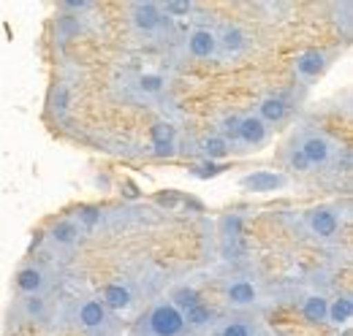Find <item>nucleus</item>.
Returning <instances> with one entry per match:
<instances>
[{"mask_svg": "<svg viewBox=\"0 0 353 336\" xmlns=\"http://www.w3.org/2000/svg\"><path fill=\"white\" fill-rule=\"evenodd\" d=\"M185 331V315L172 301H161L147 315V334L150 336H179Z\"/></svg>", "mask_w": 353, "mask_h": 336, "instance_id": "1", "label": "nucleus"}, {"mask_svg": "<svg viewBox=\"0 0 353 336\" xmlns=\"http://www.w3.org/2000/svg\"><path fill=\"white\" fill-rule=\"evenodd\" d=\"M302 158H305V163L310 168L315 166H326L332 158H334V152H337V147H334V141L329 138V136H323V133H318V130H310L305 133L299 141H296V147H294Z\"/></svg>", "mask_w": 353, "mask_h": 336, "instance_id": "2", "label": "nucleus"}, {"mask_svg": "<svg viewBox=\"0 0 353 336\" xmlns=\"http://www.w3.org/2000/svg\"><path fill=\"white\" fill-rule=\"evenodd\" d=\"M163 22H169L163 14H161V6L158 3H133L131 6V25L136 28V33L141 36H155Z\"/></svg>", "mask_w": 353, "mask_h": 336, "instance_id": "3", "label": "nucleus"}, {"mask_svg": "<svg viewBox=\"0 0 353 336\" xmlns=\"http://www.w3.org/2000/svg\"><path fill=\"white\" fill-rule=\"evenodd\" d=\"M185 52L193 60H212L218 57V30L212 28H193L185 39Z\"/></svg>", "mask_w": 353, "mask_h": 336, "instance_id": "4", "label": "nucleus"}, {"mask_svg": "<svg viewBox=\"0 0 353 336\" xmlns=\"http://www.w3.org/2000/svg\"><path fill=\"white\" fill-rule=\"evenodd\" d=\"M288 185V176L283 171H250L239 179V187L248 193H277Z\"/></svg>", "mask_w": 353, "mask_h": 336, "instance_id": "5", "label": "nucleus"}, {"mask_svg": "<svg viewBox=\"0 0 353 336\" xmlns=\"http://www.w3.org/2000/svg\"><path fill=\"white\" fill-rule=\"evenodd\" d=\"M307 231L315 236V239H334L337 231H340V217L332 207H315V209L307 211Z\"/></svg>", "mask_w": 353, "mask_h": 336, "instance_id": "6", "label": "nucleus"}, {"mask_svg": "<svg viewBox=\"0 0 353 336\" xmlns=\"http://www.w3.org/2000/svg\"><path fill=\"white\" fill-rule=\"evenodd\" d=\"M326 65H329V54L323 49H305L294 60V74L302 82H312L326 71Z\"/></svg>", "mask_w": 353, "mask_h": 336, "instance_id": "7", "label": "nucleus"}, {"mask_svg": "<svg viewBox=\"0 0 353 336\" xmlns=\"http://www.w3.org/2000/svg\"><path fill=\"white\" fill-rule=\"evenodd\" d=\"M250 46V36L239 25H228L218 33V57H239Z\"/></svg>", "mask_w": 353, "mask_h": 336, "instance_id": "8", "label": "nucleus"}, {"mask_svg": "<svg viewBox=\"0 0 353 336\" xmlns=\"http://www.w3.org/2000/svg\"><path fill=\"white\" fill-rule=\"evenodd\" d=\"M236 138L245 144V147H261L266 144V138H269V125L261 123L256 114H245V117H239V123H236Z\"/></svg>", "mask_w": 353, "mask_h": 336, "instance_id": "9", "label": "nucleus"}, {"mask_svg": "<svg viewBox=\"0 0 353 336\" xmlns=\"http://www.w3.org/2000/svg\"><path fill=\"white\" fill-rule=\"evenodd\" d=\"M77 323L85 331H101L109 323V312L98 298H90V301H82V306L77 309Z\"/></svg>", "mask_w": 353, "mask_h": 336, "instance_id": "10", "label": "nucleus"}, {"mask_svg": "<svg viewBox=\"0 0 353 336\" xmlns=\"http://www.w3.org/2000/svg\"><path fill=\"white\" fill-rule=\"evenodd\" d=\"M150 141H152V152L158 158H172L176 152V130L172 123H155L150 130Z\"/></svg>", "mask_w": 353, "mask_h": 336, "instance_id": "11", "label": "nucleus"}, {"mask_svg": "<svg viewBox=\"0 0 353 336\" xmlns=\"http://www.w3.org/2000/svg\"><path fill=\"white\" fill-rule=\"evenodd\" d=\"M14 285H17V291L25 295H41L46 288V274L44 269H39V266H22L19 271H17V277H14Z\"/></svg>", "mask_w": 353, "mask_h": 336, "instance_id": "12", "label": "nucleus"}, {"mask_svg": "<svg viewBox=\"0 0 353 336\" xmlns=\"http://www.w3.org/2000/svg\"><path fill=\"white\" fill-rule=\"evenodd\" d=\"M225 298H228L231 306L245 309V306H253L259 301V288L250 280H234V282L225 285Z\"/></svg>", "mask_w": 353, "mask_h": 336, "instance_id": "13", "label": "nucleus"}, {"mask_svg": "<svg viewBox=\"0 0 353 336\" xmlns=\"http://www.w3.org/2000/svg\"><path fill=\"white\" fill-rule=\"evenodd\" d=\"M256 117L266 123V125H280L285 117H288V103L280 98V95H264L259 101V112Z\"/></svg>", "mask_w": 353, "mask_h": 336, "instance_id": "14", "label": "nucleus"}, {"mask_svg": "<svg viewBox=\"0 0 353 336\" xmlns=\"http://www.w3.org/2000/svg\"><path fill=\"white\" fill-rule=\"evenodd\" d=\"M98 301L106 306V312H109V309H112V312H125V309L133 304V293L128 285H123V282H112V285L103 288V293H101Z\"/></svg>", "mask_w": 353, "mask_h": 336, "instance_id": "15", "label": "nucleus"}, {"mask_svg": "<svg viewBox=\"0 0 353 336\" xmlns=\"http://www.w3.org/2000/svg\"><path fill=\"white\" fill-rule=\"evenodd\" d=\"M49 239L57 244V247H74L79 239H82V228L77 220H57L49 231Z\"/></svg>", "mask_w": 353, "mask_h": 336, "instance_id": "16", "label": "nucleus"}, {"mask_svg": "<svg viewBox=\"0 0 353 336\" xmlns=\"http://www.w3.org/2000/svg\"><path fill=\"white\" fill-rule=\"evenodd\" d=\"M353 317V301L351 295H334L329 298V306H326V323L329 326H348Z\"/></svg>", "mask_w": 353, "mask_h": 336, "instance_id": "17", "label": "nucleus"}, {"mask_svg": "<svg viewBox=\"0 0 353 336\" xmlns=\"http://www.w3.org/2000/svg\"><path fill=\"white\" fill-rule=\"evenodd\" d=\"M326 306H329V298L321 293H310L302 301V317L310 326H323L326 323Z\"/></svg>", "mask_w": 353, "mask_h": 336, "instance_id": "18", "label": "nucleus"}, {"mask_svg": "<svg viewBox=\"0 0 353 336\" xmlns=\"http://www.w3.org/2000/svg\"><path fill=\"white\" fill-rule=\"evenodd\" d=\"M231 141L228 138H223L221 133H212V136H207L204 141H201V155L210 160V163H215V160H223V158H228L231 155Z\"/></svg>", "mask_w": 353, "mask_h": 336, "instance_id": "19", "label": "nucleus"}, {"mask_svg": "<svg viewBox=\"0 0 353 336\" xmlns=\"http://www.w3.org/2000/svg\"><path fill=\"white\" fill-rule=\"evenodd\" d=\"M207 326H212V309L204 301L185 312V328H207Z\"/></svg>", "mask_w": 353, "mask_h": 336, "instance_id": "20", "label": "nucleus"}, {"mask_svg": "<svg viewBox=\"0 0 353 336\" xmlns=\"http://www.w3.org/2000/svg\"><path fill=\"white\" fill-rule=\"evenodd\" d=\"M172 304H174L176 309L185 315L188 309H193L196 304H201V295H199V291L196 288H190V285H182V288H176L174 293H172V298H169Z\"/></svg>", "mask_w": 353, "mask_h": 336, "instance_id": "21", "label": "nucleus"}, {"mask_svg": "<svg viewBox=\"0 0 353 336\" xmlns=\"http://www.w3.org/2000/svg\"><path fill=\"white\" fill-rule=\"evenodd\" d=\"M161 6V14L166 19H182L193 11V3L190 0H166V3H158Z\"/></svg>", "mask_w": 353, "mask_h": 336, "instance_id": "22", "label": "nucleus"}, {"mask_svg": "<svg viewBox=\"0 0 353 336\" xmlns=\"http://www.w3.org/2000/svg\"><path fill=\"white\" fill-rule=\"evenodd\" d=\"M22 309H25V317L33 323V320H41L46 315V301L41 295H28L25 301H22Z\"/></svg>", "mask_w": 353, "mask_h": 336, "instance_id": "23", "label": "nucleus"}, {"mask_svg": "<svg viewBox=\"0 0 353 336\" xmlns=\"http://www.w3.org/2000/svg\"><path fill=\"white\" fill-rule=\"evenodd\" d=\"M163 87H166V79H163L161 74H141V76H139V90H141L144 95H161Z\"/></svg>", "mask_w": 353, "mask_h": 336, "instance_id": "24", "label": "nucleus"}, {"mask_svg": "<svg viewBox=\"0 0 353 336\" xmlns=\"http://www.w3.org/2000/svg\"><path fill=\"white\" fill-rule=\"evenodd\" d=\"M218 336H253V328L248 320H228L221 326Z\"/></svg>", "mask_w": 353, "mask_h": 336, "instance_id": "25", "label": "nucleus"}, {"mask_svg": "<svg viewBox=\"0 0 353 336\" xmlns=\"http://www.w3.org/2000/svg\"><path fill=\"white\" fill-rule=\"evenodd\" d=\"M223 168L218 166V163H201V166H196L193 168V176H199V179H212V176H218Z\"/></svg>", "mask_w": 353, "mask_h": 336, "instance_id": "26", "label": "nucleus"}, {"mask_svg": "<svg viewBox=\"0 0 353 336\" xmlns=\"http://www.w3.org/2000/svg\"><path fill=\"white\" fill-rule=\"evenodd\" d=\"M65 106H68V90H65V84H57V90H54V112H65Z\"/></svg>", "mask_w": 353, "mask_h": 336, "instance_id": "27", "label": "nucleus"}, {"mask_svg": "<svg viewBox=\"0 0 353 336\" xmlns=\"http://www.w3.org/2000/svg\"><path fill=\"white\" fill-rule=\"evenodd\" d=\"M288 166L296 168V171H310V166L305 163V158H302L296 149H288Z\"/></svg>", "mask_w": 353, "mask_h": 336, "instance_id": "28", "label": "nucleus"}, {"mask_svg": "<svg viewBox=\"0 0 353 336\" xmlns=\"http://www.w3.org/2000/svg\"><path fill=\"white\" fill-rule=\"evenodd\" d=\"M65 8H77V11H82V8H90V3L85 0H68V3H63Z\"/></svg>", "mask_w": 353, "mask_h": 336, "instance_id": "29", "label": "nucleus"}, {"mask_svg": "<svg viewBox=\"0 0 353 336\" xmlns=\"http://www.w3.org/2000/svg\"><path fill=\"white\" fill-rule=\"evenodd\" d=\"M82 220H85L88 225H92V222H95L98 217H95V211H92V209H88V211H85V214H82Z\"/></svg>", "mask_w": 353, "mask_h": 336, "instance_id": "30", "label": "nucleus"}]
</instances>
